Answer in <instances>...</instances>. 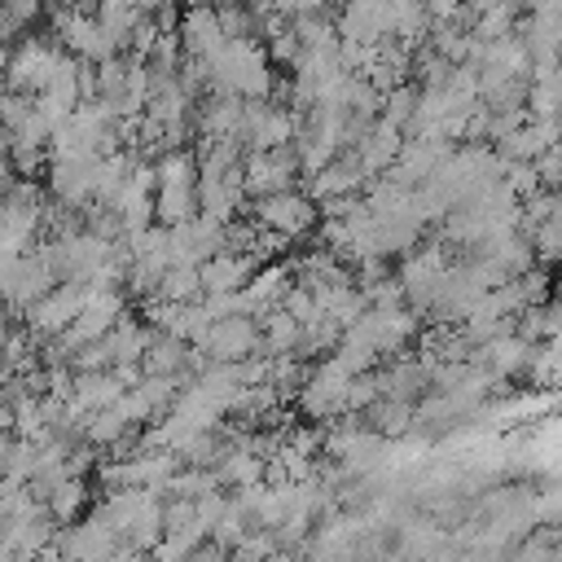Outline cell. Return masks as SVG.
Instances as JSON below:
<instances>
[{
	"label": "cell",
	"instance_id": "obj_2",
	"mask_svg": "<svg viewBox=\"0 0 562 562\" xmlns=\"http://www.w3.org/2000/svg\"><path fill=\"white\" fill-rule=\"evenodd\" d=\"M241 215L259 228H272L281 233L285 241H307L316 233V202L303 193V189H277V193H263V198H246Z\"/></svg>",
	"mask_w": 562,
	"mask_h": 562
},
{
	"label": "cell",
	"instance_id": "obj_19",
	"mask_svg": "<svg viewBox=\"0 0 562 562\" xmlns=\"http://www.w3.org/2000/svg\"><path fill=\"white\" fill-rule=\"evenodd\" d=\"M259 263L250 255H233V250H215L211 259L198 263V281H202V294H233L250 281Z\"/></svg>",
	"mask_w": 562,
	"mask_h": 562
},
{
	"label": "cell",
	"instance_id": "obj_29",
	"mask_svg": "<svg viewBox=\"0 0 562 562\" xmlns=\"http://www.w3.org/2000/svg\"><path fill=\"white\" fill-rule=\"evenodd\" d=\"M413 105H417V83H408V79H404V83H395V88H386V92H382L378 119L404 132V123L413 119Z\"/></svg>",
	"mask_w": 562,
	"mask_h": 562
},
{
	"label": "cell",
	"instance_id": "obj_20",
	"mask_svg": "<svg viewBox=\"0 0 562 562\" xmlns=\"http://www.w3.org/2000/svg\"><path fill=\"white\" fill-rule=\"evenodd\" d=\"M40 501H44V514H48L57 527H66V522H75V518H83V514H88L92 492H88V479L66 474V479H57Z\"/></svg>",
	"mask_w": 562,
	"mask_h": 562
},
{
	"label": "cell",
	"instance_id": "obj_25",
	"mask_svg": "<svg viewBox=\"0 0 562 562\" xmlns=\"http://www.w3.org/2000/svg\"><path fill=\"white\" fill-rule=\"evenodd\" d=\"M184 347H189V342H180L176 334H162V329L149 325L145 351H140V369H145V373H180V369H184Z\"/></svg>",
	"mask_w": 562,
	"mask_h": 562
},
{
	"label": "cell",
	"instance_id": "obj_33",
	"mask_svg": "<svg viewBox=\"0 0 562 562\" xmlns=\"http://www.w3.org/2000/svg\"><path fill=\"white\" fill-rule=\"evenodd\" d=\"M531 167H536L540 189H558V180H562V154H558V145H549L544 154H536Z\"/></svg>",
	"mask_w": 562,
	"mask_h": 562
},
{
	"label": "cell",
	"instance_id": "obj_36",
	"mask_svg": "<svg viewBox=\"0 0 562 562\" xmlns=\"http://www.w3.org/2000/svg\"><path fill=\"white\" fill-rule=\"evenodd\" d=\"M422 562H461V553H452V549L443 544V549H435V553H430V558H422Z\"/></svg>",
	"mask_w": 562,
	"mask_h": 562
},
{
	"label": "cell",
	"instance_id": "obj_10",
	"mask_svg": "<svg viewBox=\"0 0 562 562\" xmlns=\"http://www.w3.org/2000/svg\"><path fill=\"white\" fill-rule=\"evenodd\" d=\"M452 154V140H430V136H404V145H400V154H395V162L382 171V176H391L395 184H404V189H417V184H426L435 171H439V162Z\"/></svg>",
	"mask_w": 562,
	"mask_h": 562
},
{
	"label": "cell",
	"instance_id": "obj_39",
	"mask_svg": "<svg viewBox=\"0 0 562 562\" xmlns=\"http://www.w3.org/2000/svg\"><path fill=\"white\" fill-rule=\"evenodd\" d=\"M18 562H35V558H18Z\"/></svg>",
	"mask_w": 562,
	"mask_h": 562
},
{
	"label": "cell",
	"instance_id": "obj_16",
	"mask_svg": "<svg viewBox=\"0 0 562 562\" xmlns=\"http://www.w3.org/2000/svg\"><path fill=\"white\" fill-rule=\"evenodd\" d=\"M92 162L97 158H48V198L61 206H88L92 202Z\"/></svg>",
	"mask_w": 562,
	"mask_h": 562
},
{
	"label": "cell",
	"instance_id": "obj_34",
	"mask_svg": "<svg viewBox=\"0 0 562 562\" xmlns=\"http://www.w3.org/2000/svg\"><path fill=\"white\" fill-rule=\"evenodd\" d=\"M268 9L281 18H303V13H325V0H268Z\"/></svg>",
	"mask_w": 562,
	"mask_h": 562
},
{
	"label": "cell",
	"instance_id": "obj_13",
	"mask_svg": "<svg viewBox=\"0 0 562 562\" xmlns=\"http://www.w3.org/2000/svg\"><path fill=\"white\" fill-rule=\"evenodd\" d=\"M290 285H294L290 263H281V259L259 263V268L250 272V281L237 290V312H241V316H263L268 307H277V303L285 299Z\"/></svg>",
	"mask_w": 562,
	"mask_h": 562
},
{
	"label": "cell",
	"instance_id": "obj_37",
	"mask_svg": "<svg viewBox=\"0 0 562 562\" xmlns=\"http://www.w3.org/2000/svg\"><path fill=\"white\" fill-rule=\"evenodd\" d=\"M0 562H18V553H13V549H9L4 540H0Z\"/></svg>",
	"mask_w": 562,
	"mask_h": 562
},
{
	"label": "cell",
	"instance_id": "obj_31",
	"mask_svg": "<svg viewBox=\"0 0 562 562\" xmlns=\"http://www.w3.org/2000/svg\"><path fill=\"white\" fill-rule=\"evenodd\" d=\"M373 400H378V378H373V369L351 373V378H347V391H342V413H364Z\"/></svg>",
	"mask_w": 562,
	"mask_h": 562
},
{
	"label": "cell",
	"instance_id": "obj_23",
	"mask_svg": "<svg viewBox=\"0 0 562 562\" xmlns=\"http://www.w3.org/2000/svg\"><path fill=\"white\" fill-rule=\"evenodd\" d=\"M57 536V522L48 514H35V518H22V522H0V540L18 553V558H35L53 544Z\"/></svg>",
	"mask_w": 562,
	"mask_h": 562
},
{
	"label": "cell",
	"instance_id": "obj_3",
	"mask_svg": "<svg viewBox=\"0 0 562 562\" xmlns=\"http://www.w3.org/2000/svg\"><path fill=\"white\" fill-rule=\"evenodd\" d=\"M61 53L66 48L53 35H22L18 44H9V57H4V88L35 97L48 83V75H53Z\"/></svg>",
	"mask_w": 562,
	"mask_h": 562
},
{
	"label": "cell",
	"instance_id": "obj_12",
	"mask_svg": "<svg viewBox=\"0 0 562 562\" xmlns=\"http://www.w3.org/2000/svg\"><path fill=\"white\" fill-rule=\"evenodd\" d=\"M373 378H378V395L404 400V404H417V400L430 391L426 360H422V356H408V351H400V356H391V360H378Z\"/></svg>",
	"mask_w": 562,
	"mask_h": 562
},
{
	"label": "cell",
	"instance_id": "obj_9",
	"mask_svg": "<svg viewBox=\"0 0 562 562\" xmlns=\"http://www.w3.org/2000/svg\"><path fill=\"white\" fill-rule=\"evenodd\" d=\"M294 136V110L277 105V101H246V114H241V149H277Z\"/></svg>",
	"mask_w": 562,
	"mask_h": 562
},
{
	"label": "cell",
	"instance_id": "obj_30",
	"mask_svg": "<svg viewBox=\"0 0 562 562\" xmlns=\"http://www.w3.org/2000/svg\"><path fill=\"white\" fill-rule=\"evenodd\" d=\"M272 553H277L272 527H250V531L228 549V562H268Z\"/></svg>",
	"mask_w": 562,
	"mask_h": 562
},
{
	"label": "cell",
	"instance_id": "obj_17",
	"mask_svg": "<svg viewBox=\"0 0 562 562\" xmlns=\"http://www.w3.org/2000/svg\"><path fill=\"white\" fill-rule=\"evenodd\" d=\"M549 145H558V119H527L514 132H505L501 140H492L496 158H505V162H531Z\"/></svg>",
	"mask_w": 562,
	"mask_h": 562
},
{
	"label": "cell",
	"instance_id": "obj_24",
	"mask_svg": "<svg viewBox=\"0 0 562 562\" xmlns=\"http://www.w3.org/2000/svg\"><path fill=\"white\" fill-rule=\"evenodd\" d=\"M255 321H259V356H294L299 329H303L294 316H285L281 307H268Z\"/></svg>",
	"mask_w": 562,
	"mask_h": 562
},
{
	"label": "cell",
	"instance_id": "obj_15",
	"mask_svg": "<svg viewBox=\"0 0 562 562\" xmlns=\"http://www.w3.org/2000/svg\"><path fill=\"white\" fill-rule=\"evenodd\" d=\"M176 40H180V53L184 57H215L220 44H224V31L215 22V9L211 4H184L180 9V22H176Z\"/></svg>",
	"mask_w": 562,
	"mask_h": 562
},
{
	"label": "cell",
	"instance_id": "obj_14",
	"mask_svg": "<svg viewBox=\"0 0 562 562\" xmlns=\"http://www.w3.org/2000/svg\"><path fill=\"white\" fill-rule=\"evenodd\" d=\"M198 215H211V220H237L241 206H246V189H241V162L228 167L224 176H198Z\"/></svg>",
	"mask_w": 562,
	"mask_h": 562
},
{
	"label": "cell",
	"instance_id": "obj_5",
	"mask_svg": "<svg viewBox=\"0 0 562 562\" xmlns=\"http://www.w3.org/2000/svg\"><path fill=\"white\" fill-rule=\"evenodd\" d=\"M83 303H88V285H83V281H57L48 294H40L35 303L22 307V329H26L35 342L57 338V334L83 312Z\"/></svg>",
	"mask_w": 562,
	"mask_h": 562
},
{
	"label": "cell",
	"instance_id": "obj_18",
	"mask_svg": "<svg viewBox=\"0 0 562 562\" xmlns=\"http://www.w3.org/2000/svg\"><path fill=\"white\" fill-rule=\"evenodd\" d=\"M400 145H404V132H400V127H391V123H382V119H373V123H369V132L351 145V154H356V162H360L364 180L382 176V171L395 162Z\"/></svg>",
	"mask_w": 562,
	"mask_h": 562
},
{
	"label": "cell",
	"instance_id": "obj_8",
	"mask_svg": "<svg viewBox=\"0 0 562 562\" xmlns=\"http://www.w3.org/2000/svg\"><path fill=\"white\" fill-rule=\"evenodd\" d=\"M224 246V224L211 215H189L167 228V259L171 263H202Z\"/></svg>",
	"mask_w": 562,
	"mask_h": 562
},
{
	"label": "cell",
	"instance_id": "obj_6",
	"mask_svg": "<svg viewBox=\"0 0 562 562\" xmlns=\"http://www.w3.org/2000/svg\"><path fill=\"white\" fill-rule=\"evenodd\" d=\"M299 184V154L294 145H277V149H250L241 154V189L246 198H263L277 189H294Z\"/></svg>",
	"mask_w": 562,
	"mask_h": 562
},
{
	"label": "cell",
	"instance_id": "obj_32",
	"mask_svg": "<svg viewBox=\"0 0 562 562\" xmlns=\"http://www.w3.org/2000/svg\"><path fill=\"white\" fill-rule=\"evenodd\" d=\"M277 307H281L285 316H294L299 325H307V321H316V316H321V307H316V299H312V294H307L303 285H290V290H285V299H281Z\"/></svg>",
	"mask_w": 562,
	"mask_h": 562
},
{
	"label": "cell",
	"instance_id": "obj_21",
	"mask_svg": "<svg viewBox=\"0 0 562 562\" xmlns=\"http://www.w3.org/2000/svg\"><path fill=\"white\" fill-rule=\"evenodd\" d=\"M119 395H123V386L114 382L110 369H88V373H75V369H70V404H75L79 413L110 408Z\"/></svg>",
	"mask_w": 562,
	"mask_h": 562
},
{
	"label": "cell",
	"instance_id": "obj_11",
	"mask_svg": "<svg viewBox=\"0 0 562 562\" xmlns=\"http://www.w3.org/2000/svg\"><path fill=\"white\" fill-rule=\"evenodd\" d=\"M294 189H303L312 202H325V198H347V193H360V189H364V171H360L356 154H351V149H342V154H334L325 167L303 171Z\"/></svg>",
	"mask_w": 562,
	"mask_h": 562
},
{
	"label": "cell",
	"instance_id": "obj_27",
	"mask_svg": "<svg viewBox=\"0 0 562 562\" xmlns=\"http://www.w3.org/2000/svg\"><path fill=\"white\" fill-rule=\"evenodd\" d=\"M158 299H167V303H193V299H202L198 268L193 263H167L162 277H158Z\"/></svg>",
	"mask_w": 562,
	"mask_h": 562
},
{
	"label": "cell",
	"instance_id": "obj_7",
	"mask_svg": "<svg viewBox=\"0 0 562 562\" xmlns=\"http://www.w3.org/2000/svg\"><path fill=\"white\" fill-rule=\"evenodd\" d=\"M206 360H220V364H233V360H246V356H259V321L255 316H215L206 325V334L193 342Z\"/></svg>",
	"mask_w": 562,
	"mask_h": 562
},
{
	"label": "cell",
	"instance_id": "obj_26",
	"mask_svg": "<svg viewBox=\"0 0 562 562\" xmlns=\"http://www.w3.org/2000/svg\"><path fill=\"white\" fill-rule=\"evenodd\" d=\"M391 35L417 48V44L430 35V13H426V0H391Z\"/></svg>",
	"mask_w": 562,
	"mask_h": 562
},
{
	"label": "cell",
	"instance_id": "obj_35",
	"mask_svg": "<svg viewBox=\"0 0 562 562\" xmlns=\"http://www.w3.org/2000/svg\"><path fill=\"white\" fill-rule=\"evenodd\" d=\"M13 435V413H9V404H0V443Z\"/></svg>",
	"mask_w": 562,
	"mask_h": 562
},
{
	"label": "cell",
	"instance_id": "obj_1",
	"mask_svg": "<svg viewBox=\"0 0 562 562\" xmlns=\"http://www.w3.org/2000/svg\"><path fill=\"white\" fill-rule=\"evenodd\" d=\"M206 79H211V92H233L246 101H268L277 83L259 40H224L220 53L206 57Z\"/></svg>",
	"mask_w": 562,
	"mask_h": 562
},
{
	"label": "cell",
	"instance_id": "obj_4",
	"mask_svg": "<svg viewBox=\"0 0 562 562\" xmlns=\"http://www.w3.org/2000/svg\"><path fill=\"white\" fill-rule=\"evenodd\" d=\"M347 378H351V373H347L334 356L312 360V369H307L303 386L290 395V400H294V408H299V417H307V422H334V417L342 413Z\"/></svg>",
	"mask_w": 562,
	"mask_h": 562
},
{
	"label": "cell",
	"instance_id": "obj_22",
	"mask_svg": "<svg viewBox=\"0 0 562 562\" xmlns=\"http://www.w3.org/2000/svg\"><path fill=\"white\" fill-rule=\"evenodd\" d=\"M360 417V426L364 430H373L378 439H404L408 435V426H413V404H404V400H386V395H378L364 413H356Z\"/></svg>",
	"mask_w": 562,
	"mask_h": 562
},
{
	"label": "cell",
	"instance_id": "obj_28",
	"mask_svg": "<svg viewBox=\"0 0 562 562\" xmlns=\"http://www.w3.org/2000/svg\"><path fill=\"white\" fill-rule=\"evenodd\" d=\"M162 540V496H149L145 501V509L132 518V527L123 531V544H132V549H154Z\"/></svg>",
	"mask_w": 562,
	"mask_h": 562
},
{
	"label": "cell",
	"instance_id": "obj_38",
	"mask_svg": "<svg viewBox=\"0 0 562 562\" xmlns=\"http://www.w3.org/2000/svg\"><path fill=\"white\" fill-rule=\"evenodd\" d=\"M342 4H347V0H325V9H342Z\"/></svg>",
	"mask_w": 562,
	"mask_h": 562
}]
</instances>
